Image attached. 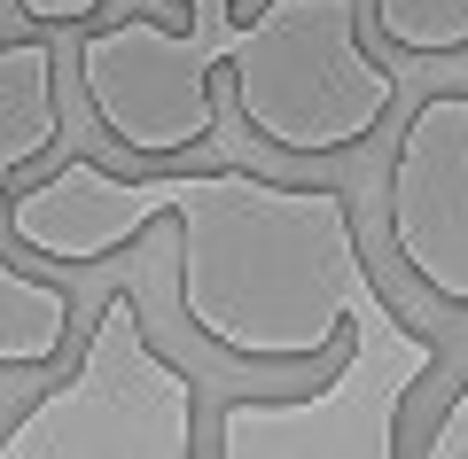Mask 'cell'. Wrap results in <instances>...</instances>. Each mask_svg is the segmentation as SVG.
<instances>
[{"label": "cell", "instance_id": "6da1fadb", "mask_svg": "<svg viewBox=\"0 0 468 459\" xmlns=\"http://www.w3.org/2000/svg\"><path fill=\"white\" fill-rule=\"evenodd\" d=\"M149 226H172L180 319L242 366H320L351 374L383 405L445 366L430 328L399 319L367 273L359 218L335 187L266 180L250 164H149L117 172L86 148L55 156L39 180L8 187L0 234L55 273L110 265Z\"/></svg>", "mask_w": 468, "mask_h": 459}, {"label": "cell", "instance_id": "7a4b0ae2", "mask_svg": "<svg viewBox=\"0 0 468 459\" xmlns=\"http://www.w3.org/2000/svg\"><path fill=\"white\" fill-rule=\"evenodd\" d=\"M187 24L117 16L70 39L86 117L117 156L180 164L211 148L218 101L211 70L234 78L242 125L273 156H351L399 110V70L367 47V0H196Z\"/></svg>", "mask_w": 468, "mask_h": 459}, {"label": "cell", "instance_id": "3957f363", "mask_svg": "<svg viewBox=\"0 0 468 459\" xmlns=\"http://www.w3.org/2000/svg\"><path fill=\"white\" fill-rule=\"evenodd\" d=\"M196 374L149 343L141 296L110 288L86 319L79 366L0 428V459H196Z\"/></svg>", "mask_w": 468, "mask_h": 459}, {"label": "cell", "instance_id": "277c9868", "mask_svg": "<svg viewBox=\"0 0 468 459\" xmlns=\"http://www.w3.org/2000/svg\"><path fill=\"white\" fill-rule=\"evenodd\" d=\"M383 226L399 265L452 312H468V94L437 86L406 110L399 148L383 164ZM421 459H468V381L437 428L414 443Z\"/></svg>", "mask_w": 468, "mask_h": 459}, {"label": "cell", "instance_id": "5b68a950", "mask_svg": "<svg viewBox=\"0 0 468 459\" xmlns=\"http://www.w3.org/2000/svg\"><path fill=\"white\" fill-rule=\"evenodd\" d=\"M63 148V94H55V39L24 32L0 47V211L24 164ZM79 296L48 273H24L0 249V374H48L70 350Z\"/></svg>", "mask_w": 468, "mask_h": 459}, {"label": "cell", "instance_id": "8992f818", "mask_svg": "<svg viewBox=\"0 0 468 459\" xmlns=\"http://www.w3.org/2000/svg\"><path fill=\"white\" fill-rule=\"evenodd\" d=\"M367 32L390 55H468V0H367Z\"/></svg>", "mask_w": 468, "mask_h": 459}, {"label": "cell", "instance_id": "52a82bcc", "mask_svg": "<svg viewBox=\"0 0 468 459\" xmlns=\"http://www.w3.org/2000/svg\"><path fill=\"white\" fill-rule=\"evenodd\" d=\"M8 8V0H0ZM110 0H16V16L32 24V32H70V24H94Z\"/></svg>", "mask_w": 468, "mask_h": 459}]
</instances>
